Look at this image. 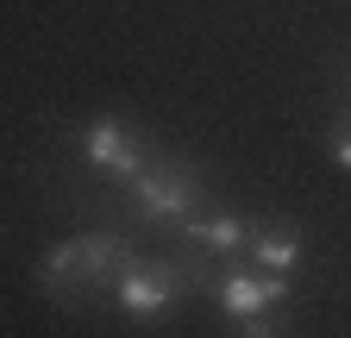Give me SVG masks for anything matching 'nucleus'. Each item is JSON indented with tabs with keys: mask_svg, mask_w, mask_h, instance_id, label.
I'll return each mask as SVG.
<instances>
[{
	"mask_svg": "<svg viewBox=\"0 0 351 338\" xmlns=\"http://www.w3.org/2000/svg\"><path fill=\"white\" fill-rule=\"evenodd\" d=\"M125 263H132V244L119 232H82V238H63L57 250H44L38 288L57 294V301H88V294H101L107 282H119Z\"/></svg>",
	"mask_w": 351,
	"mask_h": 338,
	"instance_id": "nucleus-1",
	"label": "nucleus"
},
{
	"mask_svg": "<svg viewBox=\"0 0 351 338\" xmlns=\"http://www.w3.org/2000/svg\"><path fill=\"white\" fill-rule=\"evenodd\" d=\"M125 188H132V213L151 226H189L201 213V176L189 163H145Z\"/></svg>",
	"mask_w": 351,
	"mask_h": 338,
	"instance_id": "nucleus-2",
	"label": "nucleus"
},
{
	"mask_svg": "<svg viewBox=\"0 0 351 338\" xmlns=\"http://www.w3.org/2000/svg\"><path fill=\"white\" fill-rule=\"evenodd\" d=\"M113 301L132 320H157L182 301V263H157V257H132L113 282Z\"/></svg>",
	"mask_w": 351,
	"mask_h": 338,
	"instance_id": "nucleus-3",
	"label": "nucleus"
},
{
	"mask_svg": "<svg viewBox=\"0 0 351 338\" xmlns=\"http://www.w3.org/2000/svg\"><path fill=\"white\" fill-rule=\"evenodd\" d=\"M82 157H88V169H101V176H113V182H132L138 169L151 163V144L138 138V132H125L119 119H88V132H82Z\"/></svg>",
	"mask_w": 351,
	"mask_h": 338,
	"instance_id": "nucleus-4",
	"label": "nucleus"
},
{
	"mask_svg": "<svg viewBox=\"0 0 351 338\" xmlns=\"http://www.w3.org/2000/svg\"><path fill=\"white\" fill-rule=\"evenodd\" d=\"M219 307H226V320H245V313H270V307H282L289 301V276L282 270H226L219 276Z\"/></svg>",
	"mask_w": 351,
	"mask_h": 338,
	"instance_id": "nucleus-5",
	"label": "nucleus"
},
{
	"mask_svg": "<svg viewBox=\"0 0 351 338\" xmlns=\"http://www.w3.org/2000/svg\"><path fill=\"white\" fill-rule=\"evenodd\" d=\"M245 257H251V270H295L301 263V232L289 226V220H263V226H251V238H245Z\"/></svg>",
	"mask_w": 351,
	"mask_h": 338,
	"instance_id": "nucleus-6",
	"label": "nucleus"
},
{
	"mask_svg": "<svg viewBox=\"0 0 351 338\" xmlns=\"http://www.w3.org/2000/svg\"><path fill=\"white\" fill-rule=\"evenodd\" d=\"M195 244H207V250H219V257H232V250H245V238H251V226L239 220V213H226V207H213V213H207V207H201V213L182 226Z\"/></svg>",
	"mask_w": 351,
	"mask_h": 338,
	"instance_id": "nucleus-7",
	"label": "nucleus"
},
{
	"mask_svg": "<svg viewBox=\"0 0 351 338\" xmlns=\"http://www.w3.org/2000/svg\"><path fill=\"white\" fill-rule=\"evenodd\" d=\"M332 157H339V169H351V119L332 132Z\"/></svg>",
	"mask_w": 351,
	"mask_h": 338,
	"instance_id": "nucleus-8",
	"label": "nucleus"
}]
</instances>
